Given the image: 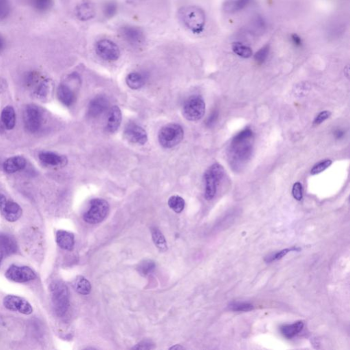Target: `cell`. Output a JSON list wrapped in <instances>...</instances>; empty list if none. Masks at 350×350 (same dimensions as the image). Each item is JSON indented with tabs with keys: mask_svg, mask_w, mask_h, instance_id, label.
<instances>
[{
	"mask_svg": "<svg viewBox=\"0 0 350 350\" xmlns=\"http://www.w3.org/2000/svg\"><path fill=\"white\" fill-rule=\"evenodd\" d=\"M168 203L170 208L176 213H181L184 210L185 201L179 196H173L170 197Z\"/></svg>",
	"mask_w": 350,
	"mask_h": 350,
	"instance_id": "cell-35",
	"label": "cell"
},
{
	"mask_svg": "<svg viewBox=\"0 0 350 350\" xmlns=\"http://www.w3.org/2000/svg\"><path fill=\"white\" fill-rule=\"evenodd\" d=\"M303 322L299 321V322H295V323L292 324H287V325L282 326L280 328V331L281 334L285 338L290 340V339L296 337L297 335L299 334L300 332L303 329Z\"/></svg>",
	"mask_w": 350,
	"mask_h": 350,
	"instance_id": "cell-26",
	"label": "cell"
},
{
	"mask_svg": "<svg viewBox=\"0 0 350 350\" xmlns=\"http://www.w3.org/2000/svg\"><path fill=\"white\" fill-rule=\"evenodd\" d=\"M38 157L42 162L51 166H64L67 162L65 157L51 151H42Z\"/></svg>",
	"mask_w": 350,
	"mask_h": 350,
	"instance_id": "cell-19",
	"label": "cell"
},
{
	"mask_svg": "<svg viewBox=\"0 0 350 350\" xmlns=\"http://www.w3.org/2000/svg\"><path fill=\"white\" fill-rule=\"evenodd\" d=\"M182 350L184 349V348L182 347V346H181L180 345H175V346H173V347L170 348V350Z\"/></svg>",
	"mask_w": 350,
	"mask_h": 350,
	"instance_id": "cell-49",
	"label": "cell"
},
{
	"mask_svg": "<svg viewBox=\"0 0 350 350\" xmlns=\"http://www.w3.org/2000/svg\"><path fill=\"white\" fill-rule=\"evenodd\" d=\"M124 135L129 142L134 144H146L148 140L147 133L144 128L135 123L127 124L124 130Z\"/></svg>",
	"mask_w": 350,
	"mask_h": 350,
	"instance_id": "cell-14",
	"label": "cell"
},
{
	"mask_svg": "<svg viewBox=\"0 0 350 350\" xmlns=\"http://www.w3.org/2000/svg\"><path fill=\"white\" fill-rule=\"evenodd\" d=\"M109 105V102L105 96L100 95L95 97L89 103V108H88L89 116L92 118H97L102 116L108 111Z\"/></svg>",
	"mask_w": 350,
	"mask_h": 350,
	"instance_id": "cell-15",
	"label": "cell"
},
{
	"mask_svg": "<svg viewBox=\"0 0 350 350\" xmlns=\"http://www.w3.org/2000/svg\"><path fill=\"white\" fill-rule=\"evenodd\" d=\"M95 50L102 59L108 62L117 61L120 55L118 46L109 39L100 40L96 43Z\"/></svg>",
	"mask_w": 350,
	"mask_h": 350,
	"instance_id": "cell-9",
	"label": "cell"
},
{
	"mask_svg": "<svg viewBox=\"0 0 350 350\" xmlns=\"http://www.w3.org/2000/svg\"><path fill=\"white\" fill-rule=\"evenodd\" d=\"M184 131L179 124L170 123L166 124L159 130L158 140L163 147H175L182 141Z\"/></svg>",
	"mask_w": 350,
	"mask_h": 350,
	"instance_id": "cell-5",
	"label": "cell"
},
{
	"mask_svg": "<svg viewBox=\"0 0 350 350\" xmlns=\"http://www.w3.org/2000/svg\"><path fill=\"white\" fill-rule=\"evenodd\" d=\"M26 159L22 156L10 157L3 163V168L5 173H14L24 169L26 166Z\"/></svg>",
	"mask_w": 350,
	"mask_h": 350,
	"instance_id": "cell-20",
	"label": "cell"
},
{
	"mask_svg": "<svg viewBox=\"0 0 350 350\" xmlns=\"http://www.w3.org/2000/svg\"><path fill=\"white\" fill-rule=\"evenodd\" d=\"M3 305L5 309L12 311H17L23 315H30L33 308L30 302L21 297L8 295L3 298Z\"/></svg>",
	"mask_w": 350,
	"mask_h": 350,
	"instance_id": "cell-13",
	"label": "cell"
},
{
	"mask_svg": "<svg viewBox=\"0 0 350 350\" xmlns=\"http://www.w3.org/2000/svg\"><path fill=\"white\" fill-rule=\"evenodd\" d=\"M5 47V40L4 37L1 34H0V54L3 50H4Z\"/></svg>",
	"mask_w": 350,
	"mask_h": 350,
	"instance_id": "cell-47",
	"label": "cell"
},
{
	"mask_svg": "<svg viewBox=\"0 0 350 350\" xmlns=\"http://www.w3.org/2000/svg\"><path fill=\"white\" fill-rule=\"evenodd\" d=\"M179 21L190 32L200 34L203 32L206 23L204 10L197 5H186L178 11Z\"/></svg>",
	"mask_w": 350,
	"mask_h": 350,
	"instance_id": "cell-1",
	"label": "cell"
},
{
	"mask_svg": "<svg viewBox=\"0 0 350 350\" xmlns=\"http://www.w3.org/2000/svg\"><path fill=\"white\" fill-rule=\"evenodd\" d=\"M205 113V102L200 95H192L183 104V117L190 121L200 120L204 116Z\"/></svg>",
	"mask_w": 350,
	"mask_h": 350,
	"instance_id": "cell-7",
	"label": "cell"
},
{
	"mask_svg": "<svg viewBox=\"0 0 350 350\" xmlns=\"http://www.w3.org/2000/svg\"><path fill=\"white\" fill-rule=\"evenodd\" d=\"M73 287L78 294L88 295L91 291V285L84 276H78L73 282Z\"/></svg>",
	"mask_w": 350,
	"mask_h": 350,
	"instance_id": "cell-28",
	"label": "cell"
},
{
	"mask_svg": "<svg viewBox=\"0 0 350 350\" xmlns=\"http://www.w3.org/2000/svg\"><path fill=\"white\" fill-rule=\"evenodd\" d=\"M57 96L62 104L66 106H71L76 101L75 92L67 84H60L57 91Z\"/></svg>",
	"mask_w": 350,
	"mask_h": 350,
	"instance_id": "cell-18",
	"label": "cell"
},
{
	"mask_svg": "<svg viewBox=\"0 0 350 350\" xmlns=\"http://www.w3.org/2000/svg\"><path fill=\"white\" fill-rule=\"evenodd\" d=\"M331 116V113L329 111H323L322 113L319 114L316 118H315L314 121H313V124L314 125H319V124H322V122L325 121V120L329 119Z\"/></svg>",
	"mask_w": 350,
	"mask_h": 350,
	"instance_id": "cell-43",
	"label": "cell"
},
{
	"mask_svg": "<svg viewBox=\"0 0 350 350\" xmlns=\"http://www.w3.org/2000/svg\"><path fill=\"white\" fill-rule=\"evenodd\" d=\"M12 4L10 0H0V21H4L10 15Z\"/></svg>",
	"mask_w": 350,
	"mask_h": 350,
	"instance_id": "cell-36",
	"label": "cell"
},
{
	"mask_svg": "<svg viewBox=\"0 0 350 350\" xmlns=\"http://www.w3.org/2000/svg\"><path fill=\"white\" fill-rule=\"evenodd\" d=\"M335 135H336L337 138L340 139L344 136V133L342 131V130H337V131L335 132Z\"/></svg>",
	"mask_w": 350,
	"mask_h": 350,
	"instance_id": "cell-48",
	"label": "cell"
},
{
	"mask_svg": "<svg viewBox=\"0 0 350 350\" xmlns=\"http://www.w3.org/2000/svg\"><path fill=\"white\" fill-rule=\"evenodd\" d=\"M126 83L131 89L137 90L142 88L145 84V78L138 72L129 73L126 78Z\"/></svg>",
	"mask_w": 350,
	"mask_h": 350,
	"instance_id": "cell-27",
	"label": "cell"
},
{
	"mask_svg": "<svg viewBox=\"0 0 350 350\" xmlns=\"http://www.w3.org/2000/svg\"><path fill=\"white\" fill-rule=\"evenodd\" d=\"M0 212L3 218L10 223L17 221L23 214V210L19 204L7 199L1 194H0Z\"/></svg>",
	"mask_w": 350,
	"mask_h": 350,
	"instance_id": "cell-11",
	"label": "cell"
},
{
	"mask_svg": "<svg viewBox=\"0 0 350 350\" xmlns=\"http://www.w3.org/2000/svg\"><path fill=\"white\" fill-rule=\"evenodd\" d=\"M23 122L27 131L36 133L41 129L43 122V114L40 108L34 104H29L23 111Z\"/></svg>",
	"mask_w": 350,
	"mask_h": 350,
	"instance_id": "cell-8",
	"label": "cell"
},
{
	"mask_svg": "<svg viewBox=\"0 0 350 350\" xmlns=\"http://www.w3.org/2000/svg\"><path fill=\"white\" fill-rule=\"evenodd\" d=\"M118 10V6L117 3L114 1H109L106 2L104 5L103 12L106 17L111 18L113 17L117 14Z\"/></svg>",
	"mask_w": 350,
	"mask_h": 350,
	"instance_id": "cell-41",
	"label": "cell"
},
{
	"mask_svg": "<svg viewBox=\"0 0 350 350\" xmlns=\"http://www.w3.org/2000/svg\"><path fill=\"white\" fill-rule=\"evenodd\" d=\"M346 25L340 21H333L328 28V34L332 38H339L346 32Z\"/></svg>",
	"mask_w": 350,
	"mask_h": 350,
	"instance_id": "cell-32",
	"label": "cell"
},
{
	"mask_svg": "<svg viewBox=\"0 0 350 350\" xmlns=\"http://www.w3.org/2000/svg\"><path fill=\"white\" fill-rule=\"evenodd\" d=\"M225 169L221 164H214L211 166L204 175L205 185V198L211 201L215 197L218 186L225 177Z\"/></svg>",
	"mask_w": 350,
	"mask_h": 350,
	"instance_id": "cell-4",
	"label": "cell"
},
{
	"mask_svg": "<svg viewBox=\"0 0 350 350\" xmlns=\"http://www.w3.org/2000/svg\"><path fill=\"white\" fill-rule=\"evenodd\" d=\"M292 195L297 201H300L303 197L302 193V185L300 182L295 183L292 188Z\"/></svg>",
	"mask_w": 350,
	"mask_h": 350,
	"instance_id": "cell-42",
	"label": "cell"
},
{
	"mask_svg": "<svg viewBox=\"0 0 350 350\" xmlns=\"http://www.w3.org/2000/svg\"><path fill=\"white\" fill-rule=\"evenodd\" d=\"M252 0H225L223 10L227 13H234L243 10L250 5Z\"/></svg>",
	"mask_w": 350,
	"mask_h": 350,
	"instance_id": "cell-22",
	"label": "cell"
},
{
	"mask_svg": "<svg viewBox=\"0 0 350 350\" xmlns=\"http://www.w3.org/2000/svg\"><path fill=\"white\" fill-rule=\"evenodd\" d=\"M96 9L94 3L88 0H84L77 5L76 14L79 20L82 21H89L95 16Z\"/></svg>",
	"mask_w": 350,
	"mask_h": 350,
	"instance_id": "cell-16",
	"label": "cell"
},
{
	"mask_svg": "<svg viewBox=\"0 0 350 350\" xmlns=\"http://www.w3.org/2000/svg\"><path fill=\"white\" fill-rule=\"evenodd\" d=\"M56 242L60 248L66 250H72L75 245L74 234L67 231H58L56 233Z\"/></svg>",
	"mask_w": 350,
	"mask_h": 350,
	"instance_id": "cell-21",
	"label": "cell"
},
{
	"mask_svg": "<svg viewBox=\"0 0 350 350\" xmlns=\"http://www.w3.org/2000/svg\"><path fill=\"white\" fill-rule=\"evenodd\" d=\"M52 89V81L51 80H49V79H47V80L42 82L40 85L38 86L37 91H36V95H37L38 98L41 99V100H47L51 95Z\"/></svg>",
	"mask_w": 350,
	"mask_h": 350,
	"instance_id": "cell-30",
	"label": "cell"
},
{
	"mask_svg": "<svg viewBox=\"0 0 350 350\" xmlns=\"http://www.w3.org/2000/svg\"><path fill=\"white\" fill-rule=\"evenodd\" d=\"M266 28V21L263 17L259 15H256L252 18L248 26V30L250 34L256 36L263 34Z\"/></svg>",
	"mask_w": 350,
	"mask_h": 350,
	"instance_id": "cell-23",
	"label": "cell"
},
{
	"mask_svg": "<svg viewBox=\"0 0 350 350\" xmlns=\"http://www.w3.org/2000/svg\"><path fill=\"white\" fill-rule=\"evenodd\" d=\"M232 50L234 54L242 58H249L252 56V50L249 46L240 41L232 43Z\"/></svg>",
	"mask_w": 350,
	"mask_h": 350,
	"instance_id": "cell-29",
	"label": "cell"
},
{
	"mask_svg": "<svg viewBox=\"0 0 350 350\" xmlns=\"http://www.w3.org/2000/svg\"><path fill=\"white\" fill-rule=\"evenodd\" d=\"M333 164V161L331 159H325V160L321 161L315 165L311 170V175H316L318 174L322 173L324 170L329 168Z\"/></svg>",
	"mask_w": 350,
	"mask_h": 350,
	"instance_id": "cell-40",
	"label": "cell"
},
{
	"mask_svg": "<svg viewBox=\"0 0 350 350\" xmlns=\"http://www.w3.org/2000/svg\"><path fill=\"white\" fill-rule=\"evenodd\" d=\"M155 268V262L152 260H144L139 264L137 267V272L143 276H146L153 272Z\"/></svg>",
	"mask_w": 350,
	"mask_h": 350,
	"instance_id": "cell-34",
	"label": "cell"
},
{
	"mask_svg": "<svg viewBox=\"0 0 350 350\" xmlns=\"http://www.w3.org/2000/svg\"><path fill=\"white\" fill-rule=\"evenodd\" d=\"M1 119L5 129H13L16 124V114L14 108L10 106L3 108L1 112Z\"/></svg>",
	"mask_w": 350,
	"mask_h": 350,
	"instance_id": "cell-25",
	"label": "cell"
},
{
	"mask_svg": "<svg viewBox=\"0 0 350 350\" xmlns=\"http://www.w3.org/2000/svg\"><path fill=\"white\" fill-rule=\"evenodd\" d=\"M300 248H286L284 250L278 251V252H276V253H273L269 254V255L265 257V261L267 263H271L274 261H277V260L281 259L283 256H285L286 254H288L289 252L291 251H300Z\"/></svg>",
	"mask_w": 350,
	"mask_h": 350,
	"instance_id": "cell-37",
	"label": "cell"
},
{
	"mask_svg": "<svg viewBox=\"0 0 350 350\" xmlns=\"http://www.w3.org/2000/svg\"><path fill=\"white\" fill-rule=\"evenodd\" d=\"M3 256H4V254H3L2 249L0 247V263L2 261Z\"/></svg>",
	"mask_w": 350,
	"mask_h": 350,
	"instance_id": "cell-50",
	"label": "cell"
},
{
	"mask_svg": "<svg viewBox=\"0 0 350 350\" xmlns=\"http://www.w3.org/2000/svg\"><path fill=\"white\" fill-rule=\"evenodd\" d=\"M122 121V113L118 106H115L111 108L106 129L109 133H115L120 127Z\"/></svg>",
	"mask_w": 350,
	"mask_h": 350,
	"instance_id": "cell-17",
	"label": "cell"
},
{
	"mask_svg": "<svg viewBox=\"0 0 350 350\" xmlns=\"http://www.w3.org/2000/svg\"><path fill=\"white\" fill-rule=\"evenodd\" d=\"M31 6L39 12H47L52 8L54 0H28Z\"/></svg>",
	"mask_w": 350,
	"mask_h": 350,
	"instance_id": "cell-33",
	"label": "cell"
},
{
	"mask_svg": "<svg viewBox=\"0 0 350 350\" xmlns=\"http://www.w3.org/2000/svg\"><path fill=\"white\" fill-rule=\"evenodd\" d=\"M291 41H292L293 44H294L296 47H301L302 45V38H300L298 34H292V35H291Z\"/></svg>",
	"mask_w": 350,
	"mask_h": 350,
	"instance_id": "cell-46",
	"label": "cell"
},
{
	"mask_svg": "<svg viewBox=\"0 0 350 350\" xmlns=\"http://www.w3.org/2000/svg\"><path fill=\"white\" fill-rule=\"evenodd\" d=\"M253 132L245 129L233 139L231 144V153L234 162L242 163L250 158L253 144Z\"/></svg>",
	"mask_w": 350,
	"mask_h": 350,
	"instance_id": "cell-2",
	"label": "cell"
},
{
	"mask_svg": "<svg viewBox=\"0 0 350 350\" xmlns=\"http://www.w3.org/2000/svg\"><path fill=\"white\" fill-rule=\"evenodd\" d=\"M229 308L233 311L246 312L253 310L254 306L252 304L246 303V302H232L229 305Z\"/></svg>",
	"mask_w": 350,
	"mask_h": 350,
	"instance_id": "cell-39",
	"label": "cell"
},
{
	"mask_svg": "<svg viewBox=\"0 0 350 350\" xmlns=\"http://www.w3.org/2000/svg\"><path fill=\"white\" fill-rule=\"evenodd\" d=\"M109 211L110 205L105 200L93 199L84 214L83 219L87 223L95 225L104 221L107 217Z\"/></svg>",
	"mask_w": 350,
	"mask_h": 350,
	"instance_id": "cell-6",
	"label": "cell"
},
{
	"mask_svg": "<svg viewBox=\"0 0 350 350\" xmlns=\"http://www.w3.org/2000/svg\"><path fill=\"white\" fill-rule=\"evenodd\" d=\"M218 117H219V113H218L217 111H214V113H212V115H210V117H209L208 120H207V125H208V127H211V126L213 125V124L215 123L216 120H217Z\"/></svg>",
	"mask_w": 350,
	"mask_h": 350,
	"instance_id": "cell-45",
	"label": "cell"
},
{
	"mask_svg": "<svg viewBox=\"0 0 350 350\" xmlns=\"http://www.w3.org/2000/svg\"><path fill=\"white\" fill-rule=\"evenodd\" d=\"M154 344L150 341H142L138 344H137L133 349L135 350H151L154 349Z\"/></svg>",
	"mask_w": 350,
	"mask_h": 350,
	"instance_id": "cell-44",
	"label": "cell"
},
{
	"mask_svg": "<svg viewBox=\"0 0 350 350\" xmlns=\"http://www.w3.org/2000/svg\"><path fill=\"white\" fill-rule=\"evenodd\" d=\"M0 247L4 255L14 253L17 250V245L12 236L7 234H0Z\"/></svg>",
	"mask_w": 350,
	"mask_h": 350,
	"instance_id": "cell-24",
	"label": "cell"
},
{
	"mask_svg": "<svg viewBox=\"0 0 350 350\" xmlns=\"http://www.w3.org/2000/svg\"><path fill=\"white\" fill-rule=\"evenodd\" d=\"M269 51H270V46L267 44L261 47L257 52L254 54V58L256 63L261 65L264 63L265 60H267V57L269 56Z\"/></svg>",
	"mask_w": 350,
	"mask_h": 350,
	"instance_id": "cell-38",
	"label": "cell"
},
{
	"mask_svg": "<svg viewBox=\"0 0 350 350\" xmlns=\"http://www.w3.org/2000/svg\"><path fill=\"white\" fill-rule=\"evenodd\" d=\"M122 38L133 47H142L145 43V35L142 29L134 25H124L120 29Z\"/></svg>",
	"mask_w": 350,
	"mask_h": 350,
	"instance_id": "cell-12",
	"label": "cell"
},
{
	"mask_svg": "<svg viewBox=\"0 0 350 350\" xmlns=\"http://www.w3.org/2000/svg\"><path fill=\"white\" fill-rule=\"evenodd\" d=\"M5 276L11 281L23 283L35 279L36 274L30 267L12 265L7 269Z\"/></svg>",
	"mask_w": 350,
	"mask_h": 350,
	"instance_id": "cell-10",
	"label": "cell"
},
{
	"mask_svg": "<svg viewBox=\"0 0 350 350\" xmlns=\"http://www.w3.org/2000/svg\"><path fill=\"white\" fill-rule=\"evenodd\" d=\"M151 233L153 242L156 245L157 248L162 252L167 250V243H166V239H165L162 232L158 229L154 227L151 229Z\"/></svg>",
	"mask_w": 350,
	"mask_h": 350,
	"instance_id": "cell-31",
	"label": "cell"
},
{
	"mask_svg": "<svg viewBox=\"0 0 350 350\" xmlns=\"http://www.w3.org/2000/svg\"><path fill=\"white\" fill-rule=\"evenodd\" d=\"M50 291L55 312L58 316H64L70 305L67 286L63 282L56 280L51 283Z\"/></svg>",
	"mask_w": 350,
	"mask_h": 350,
	"instance_id": "cell-3",
	"label": "cell"
}]
</instances>
